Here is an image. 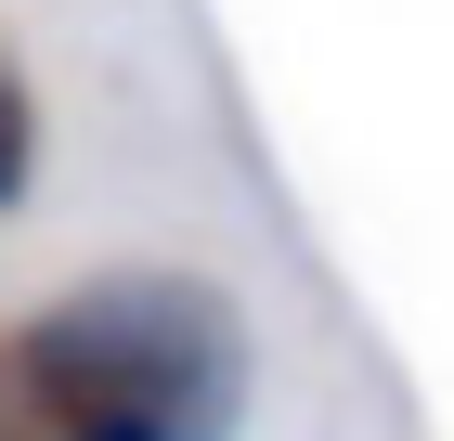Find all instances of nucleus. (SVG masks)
I'll list each match as a JSON object with an SVG mask.
<instances>
[{
  "instance_id": "nucleus-2",
  "label": "nucleus",
  "mask_w": 454,
  "mask_h": 441,
  "mask_svg": "<svg viewBox=\"0 0 454 441\" xmlns=\"http://www.w3.org/2000/svg\"><path fill=\"white\" fill-rule=\"evenodd\" d=\"M27 169H39V91L13 66V39H0V208L27 195Z\"/></svg>"
},
{
  "instance_id": "nucleus-3",
  "label": "nucleus",
  "mask_w": 454,
  "mask_h": 441,
  "mask_svg": "<svg viewBox=\"0 0 454 441\" xmlns=\"http://www.w3.org/2000/svg\"><path fill=\"white\" fill-rule=\"evenodd\" d=\"M0 441H78V429H66V415L39 403V376H27V364H13V338H0Z\"/></svg>"
},
{
  "instance_id": "nucleus-1",
  "label": "nucleus",
  "mask_w": 454,
  "mask_h": 441,
  "mask_svg": "<svg viewBox=\"0 0 454 441\" xmlns=\"http://www.w3.org/2000/svg\"><path fill=\"white\" fill-rule=\"evenodd\" d=\"M0 338L78 441H234L260 390V338L208 272H105Z\"/></svg>"
}]
</instances>
